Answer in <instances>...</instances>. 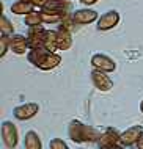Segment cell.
<instances>
[{"label": "cell", "instance_id": "5bb4252c", "mask_svg": "<svg viewBox=\"0 0 143 149\" xmlns=\"http://www.w3.org/2000/svg\"><path fill=\"white\" fill-rule=\"evenodd\" d=\"M41 13V19H43V24H60L61 19H63L64 14L58 13V11H54V10H47V8H41L39 10ZM68 14V13H66Z\"/></svg>", "mask_w": 143, "mask_h": 149}, {"label": "cell", "instance_id": "83f0119b", "mask_svg": "<svg viewBox=\"0 0 143 149\" xmlns=\"http://www.w3.org/2000/svg\"><path fill=\"white\" fill-rule=\"evenodd\" d=\"M107 149H124L121 144H116V146H112V148H107Z\"/></svg>", "mask_w": 143, "mask_h": 149}, {"label": "cell", "instance_id": "9c48e42d", "mask_svg": "<svg viewBox=\"0 0 143 149\" xmlns=\"http://www.w3.org/2000/svg\"><path fill=\"white\" fill-rule=\"evenodd\" d=\"M10 50H13L18 55H24L28 49V39L27 36L20 33H13L10 35Z\"/></svg>", "mask_w": 143, "mask_h": 149}, {"label": "cell", "instance_id": "9a60e30c", "mask_svg": "<svg viewBox=\"0 0 143 149\" xmlns=\"http://www.w3.org/2000/svg\"><path fill=\"white\" fill-rule=\"evenodd\" d=\"M47 10H54L58 11L61 14L66 13H72V5L68 2V0H49V3L46 5Z\"/></svg>", "mask_w": 143, "mask_h": 149}, {"label": "cell", "instance_id": "f546056e", "mask_svg": "<svg viewBox=\"0 0 143 149\" xmlns=\"http://www.w3.org/2000/svg\"><path fill=\"white\" fill-rule=\"evenodd\" d=\"M22 2H32V0H22Z\"/></svg>", "mask_w": 143, "mask_h": 149}, {"label": "cell", "instance_id": "ffe728a7", "mask_svg": "<svg viewBox=\"0 0 143 149\" xmlns=\"http://www.w3.org/2000/svg\"><path fill=\"white\" fill-rule=\"evenodd\" d=\"M46 49L49 52L58 50V47H57V30H46Z\"/></svg>", "mask_w": 143, "mask_h": 149}, {"label": "cell", "instance_id": "4316f807", "mask_svg": "<svg viewBox=\"0 0 143 149\" xmlns=\"http://www.w3.org/2000/svg\"><path fill=\"white\" fill-rule=\"evenodd\" d=\"M83 5H95V3L97 2V0H80Z\"/></svg>", "mask_w": 143, "mask_h": 149}, {"label": "cell", "instance_id": "44dd1931", "mask_svg": "<svg viewBox=\"0 0 143 149\" xmlns=\"http://www.w3.org/2000/svg\"><path fill=\"white\" fill-rule=\"evenodd\" d=\"M0 30H2V35H8V36L14 33V25L5 14L0 17Z\"/></svg>", "mask_w": 143, "mask_h": 149}, {"label": "cell", "instance_id": "8992f818", "mask_svg": "<svg viewBox=\"0 0 143 149\" xmlns=\"http://www.w3.org/2000/svg\"><path fill=\"white\" fill-rule=\"evenodd\" d=\"M120 22V13L116 10H109L107 13H104L97 19V30L101 31H107V30H112L113 27L118 25Z\"/></svg>", "mask_w": 143, "mask_h": 149}, {"label": "cell", "instance_id": "52a82bcc", "mask_svg": "<svg viewBox=\"0 0 143 149\" xmlns=\"http://www.w3.org/2000/svg\"><path fill=\"white\" fill-rule=\"evenodd\" d=\"M120 140H121V134H118L116 129L107 127V129H105V130L101 134L97 144H99L101 149H107V148H112V146L120 144Z\"/></svg>", "mask_w": 143, "mask_h": 149}, {"label": "cell", "instance_id": "603a6c76", "mask_svg": "<svg viewBox=\"0 0 143 149\" xmlns=\"http://www.w3.org/2000/svg\"><path fill=\"white\" fill-rule=\"evenodd\" d=\"M49 148L50 149H69V146L61 138H52L50 143H49Z\"/></svg>", "mask_w": 143, "mask_h": 149}, {"label": "cell", "instance_id": "f1b7e54d", "mask_svg": "<svg viewBox=\"0 0 143 149\" xmlns=\"http://www.w3.org/2000/svg\"><path fill=\"white\" fill-rule=\"evenodd\" d=\"M140 110H142V113H143V100H142V104H140Z\"/></svg>", "mask_w": 143, "mask_h": 149}, {"label": "cell", "instance_id": "2e32d148", "mask_svg": "<svg viewBox=\"0 0 143 149\" xmlns=\"http://www.w3.org/2000/svg\"><path fill=\"white\" fill-rule=\"evenodd\" d=\"M24 148L25 149H43V143L35 130H28L24 138Z\"/></svg>", "mask_w": 143, "mask_h": 149}, {"label": "cell", "instance_id": "8fae6325", "mask_svg": "<svg viewBox=\"0 0 143 149\" xmlns=\"http://www.w3.org/2000/svg\"><path fill=\"white\" fill-rule=\"evenodd\" d=\"M71 46H72L71 31L63 29V27H58V30H57V47H58V50H68Z\"/></svg>", "mask_w": 143, "mask_h": 149}, {"label": "cell", "instance_id": "d6986e66", "mask_svg": "<svg viewBox=\"0 0 143 149\" xmlns=\"http://www.w3.org/2000/svg\"><path fill=\"white\" fill-rule=\"evenodd\" d=\"M24 24L27 27H35V25H43V19H41L39 11H32V13L25 14L24 17Z\"/></svg>", "mask_w": 143, "mask_h": 149}, {"label": "cell", "instance_id": "e0dca14e", "mask_svg": "<svg viewBox=\"0 0 143 149\" xmlns=\"http://www.w3.org/2000/svg\"><path fill=\"white\" fill-rule=\"evenodd\" d=\"M49 54L47 49H33V50H28L27 54V60L28 63H32L35 68H39V64L43 63L44 57Z\"/></svg>", "mask_w": 143, "mask_h": 149}, {"label": "cell", "instance_id": "5b68a950", "mask_svg": "<svg viewBox=\"0 0 143 149\" xmlns=\"http://www.w3.org/2000/svg\"><path fill=\"white\" fill-rule=\"evenodd\" d=\"M38 110H39V105L36 102H25V104H22V105L14 107L13 115H14V118L19 119V121H27V119L33 118V116L38 113Z\"/></svg>", "mask_w": 143, "mask_h": 149}, {"label": "cell", "instance_id": "484cf974", "mask_svg": "<svg viewBox=\"0 0 143 149\" xmlns=\"http://www.w3.org/2000/svg\"><path fill=\"white\" fill-rule=\"evenodd\" d=\"M137 149H143V134L140 135V138L137 141Z\"/></svg>", "mask_w": 143, "mask_h": 149}, {"label": "cell", "instance_id": "7a4b0ae2", "mask_svg": "<svg viewBox=\"0 0 143 149\" xmlns=\"http://www.w3.org/2000/svg\"><path fill=\"white\" fill-rule=\"evenodd\" d=\"M2 138L3 143L8 149H14L18 146L19 141V134H18V129L11 121H3L2 123Z\"/></svg>", "mask_w": 143, "mask_h": 149}, {"label": "cell", "instance_id": "7c38bea8", "mask_svg": "<svg viewBox=\"0 0 143 149\" xmlns=\"http://www.w3.org/2000/svg\"><path fill=\"white\" fill-rule=\"evenodd\" d=\"M28 39V49H46V30L39 31V33H30L27 35Z\"/></svg>", "mask_w": 143, "mask_h": 149}, {"label": "cell", "instance_id": "277c9868", "mask_svg": "<svg viewBox=\"0 0 143 149\" xmlns=\"http://www.w3.org/2000/svg\"><path fill=\"white\" fill-rule=\"evenodd\" d=\"M91 66L95 68V69L107 72V74L116 69V63L105 54H95L93 55L91 57Z\"/></svg>", "mask_w": 143, "mask_h": 149}, {"label": "cell", "instance_id": "4fadbf2b", "mask_svg": "<svg viewBox=\"0 0 143 149\" xmlns=\"http://www.w3.org/2000/svg\"><path fill=\"white\" fill-rule=\"evenodd\" d=\"M61 63V57L58 54H55V52H49V54L44 57L43 63L39 64V69L41 71H52L55 69L57 66H60Z\"/></svg>", "mask_w": 143, "mask_h": 149}, {"label": "cell", "instance_id": "7402d4cb", "mask_svg": "<svg viewBox=\"0 0 143 149\" xmlns=\"http://www.w3.org/2000/svg\"><path fill=\"white\" fill-rule=\"evenodd\" d=\"M8 50H10V36L2 35L0 36V58L5 57Z\"/></svg>", "mask_w": 143, "mask_h": 149}, {"label": "cell", "instance_id": "3957f363", "mask_svg": "<svg viewBox=\"0 0 143 149\" xmlns=\"http://www.w3.org/2000/svg\"><path fill=\"white\" fill-rule=\"evenodd\" d=\"M90 75H91V82H93L96 90L105 93V91H110L113 88V80L107 75V72H102L99 69H93Z\"/></svg>", "mask_w": 143, "mask_h": 149}, {"label": "cell", "instance_id": "6da1fadb", "mask_svg": "<svg viewBox=\"0 0 143 149\" xmlns=\"http://www.w3.org/2000/svg\"><path fill=\"white\" fill-rule=\"evenodd\" d=\"M68 135L74 143H95L99 141L101 132L91 126H85L80 121H71L68 126Z\"/></svg>", "mask_w": 143, "mask_h": 149}, {"label": "cell", "instance_id": "ba28073f", "mask_svg": "<svg viewBox=\"0 0 143 149\" xmlns=\"http://www.w3.org/2000/svg\"><path fill=\"white\" fill-rule=\"evenodd\" d=\"M143 134V129L142 126H132L129 129H126L124 132L121 134V140H120V144L123 148H129L132 144H137L140 135Z\"/></svg>", "mask_w": 143, "mask_h": 149}, {"label": "cell", "instance_id": "30bf717a", "mask_svg": "<svg viewBox=\"0 0 143 149\" xmlns=\"http://www.w3.org/2000/svg\"><path fill=\"white\" fill-rule=\"evenodd\" d=\"M74 21L77 25H87V24H91L97 21V13L95 10H90V8H80V10H76L74 13Z\"/></svg>", "mask_w": 143, "mask_h": 149}, {"label": "cell", "instance_id": "ac0fdd59", "mask_svg": "<svg viewBox=\"0 0 143 149\" xmlns=\"http://www.w3.org/2000/svg\"><path fill=\"white\" fill-rule=\"evenodd\" d=\"M35 11V5L32 2H22V0H16L11 5V13L14 14H28Z\"/></svg>", "mask_w": 143, "mask_h": 149}, {"label": "cell", "instance_id": "d4e9b609", "mask_svg": "<svg viewBox=\"0 0 143 149\" xmlns=\"http://www.w3.org/2000/svg\"><path fill=\"white\" fill-rule=\"evenodd\" d=\"M43 30H46L43 25H35V27H28V31H27V35H30V33H39V31H43Z\"/></svg>", "mask_w": 143, "mask_h": 149}, {"label": "cell", "instance_id": "cb8c5ba5", "mask_svg": "<svg viewBox=\"0 0 143 149\" xmlns=\"http://www.w3.org/2000/svg\"><path fill=\"white\" fill-rule=\"evenodd\" d=\"M32 3H33V5L36 6V8H46V5L49 3V0H32Z\"/></svg>", "mask_w": 143, "mask_h": 149}]
</instances>
